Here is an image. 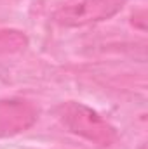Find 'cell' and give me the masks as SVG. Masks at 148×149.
Segmentation results:
<instances>
[{
	"mask_svg": "<svg viewBox=\"0 0 148 149\" xmlns=\"http://www.w3.org/2000/svg\"><path fill=\"white\" fill-rule=\"evenodd\" d=\"M58 118L61 120V123L75 135L101 146V148H108L111 144L117 142L118 135L115 127L108 123L98 111H94L92 108L77 102V101H68L63 102L58 109Z\"/></svg>",
	"mask_w": 148,
	"mask_h": 149,
	"instance_id": "6da1fadb",
	"label": "cell"
},
{
	"mask_svg": "<svg viewBox=\"0 0 148 149\" xmlns=\"http://www.w3.org/2000/svg\"><path fill=\"white\" fill-rule=\"evenodd\" d=\"M127 0H73L61 5L52 19L65 28H80L101 23L118 14Z\"/></svg>",
	"mask_w": 148,
	"mask_h": 149,
	"instance_id": "7a4b0ae2",
	"label": "cell"
},
{
	"mask_svg": "<svg viewBox=\"0 0 148 149\" xmlns=\"http://www.w3.org/2000/svg\"><path fill=\"white\" fill-rule=\"evenodd\" d=\"M38 120L37 106L25 99H0V137L18 135Z\"/></svg>",
	"mask_w": 148,
	"mask_h": 149,
	"instance_id": "3957f363",
	"label": "cell"
},
{
	"mask_svg": "<svg viewBox=\"0 0 148 149\" xmlns=\"http://www.w3.org/2000/svg\"><path fill=\"white\" fill-rule=\"evenodd\" d=\"M28 38L18 30H0V52H18L25 49Z\"/></svg>",
	"mask_w": 148,
	"mask_h": 149,
	"instance_id": "277c9868",
	"label": "cell"
},
{
	"mask_svg": "<svg viewBox=\"0 0 148 149\" xmlns=\"http://www.w3.org/2000/svg\"><path fill=\"white\" fill-rule=\"evenodd\" d=\"M132 19H138V21H140V30L145 31V28H147V26H145V23H147V19H145V10H141L140 14H134Z\"/></svg>",
	"mask_w": 148,
	"mask_h": 149,
	"instance_id": "5b68a950",
	"label": "cell"
}]
</instances>
